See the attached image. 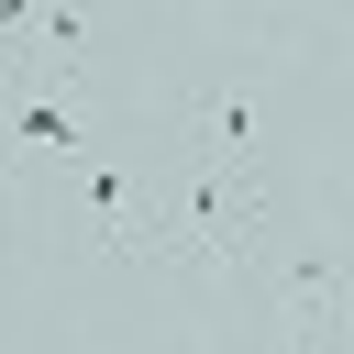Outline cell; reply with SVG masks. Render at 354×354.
<instances>
[{"mask_svg": "<svg viewBox=\"0 0 354 354\" xmlns=\"http://www.w3.org/2000/svg\"><path fill=\"white\" fill-rule=\"evenodd\" d=\"M188 155H266L254 88H199V100H188Z\"/></svg>", "mask_w": 354, "mask_h": 354, "instance_id": "obj_2", "label": "cell"}, {"mask_svg": "<svg viewBox=\"0 0 354 354\" xmlns=\"http://www.w3.org/2000/svg\"><path fill=\"white\" fill-rule=\"evenodd\" d=\"M277 332L310 354V343H343L354 332V254H332V243H299L288 266H277Z\"/></svg>", "mask_w": 354, "mask_h": 354, "instance_id": "obj_1", "label": "cell"}]
</instances>
